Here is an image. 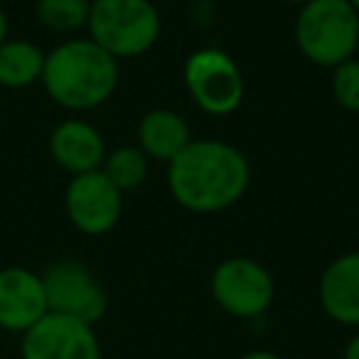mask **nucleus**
I'll list each match as a JSON object with an SVG mask.
<instances>
[{"instance_id":"nucleus-17","label":"nucleus","mask_w":359,"mask_h":359,"mask_svg":"<svg viewBox=\"0 0 359 359\" xmlns=\"http://www.w3.org/2000/svg\"><path fill=\"white\" fill-rule=\"evenodd\" d=\"M330 89L332 96L344 111L359 114V60L342 62L339 67L332 69V79H330Z\"/></svg>"},{"instance_id":"nucleus-3","label":"nucleus","mask_w":359,"mask_h":359,"mask_svg":"<svg viewBox=\"0 0 359 359\" xmlns=\"http://www.w3.org/2000/svg\"><path fill=\"white\" fill-rule=\"evenodd\" d=\"M293 37L305 60L334 69L357 57L359 13L349 0H308L298 8Z\"/></svg>"},{"instance_id":"nucleus-23","label":"nucleus","mask_w":359,"mask_h":359,"mask_svg":"<svg viewBox=\"0 0 359 359\" xmlns=\"http://www.w3.org/2000/svg\"><path fill=\"white\" fill-rule=\"evenodd\" d=\"M153 3H160V0H153Z\"/></svg>"},{"instance_id":"nucleus-9","label":"nucleus","mask_w":359,"mask_h":359,"mask_svg":"<svg viewBox=\"0 0 359 359\" xmlns=\"http://www.w3.org/2000/svg\"><path fill=\"white\" fill-rule=\"evenodd\" d=\"M20 359H101V342L94 325L47 313L20 334Z\"/></svg>"},{"instance_id":"nucleus-20","label":"nucleus","mask_w":359,"mask_h":359,"mask_svg":"<svg viewBox=\"0 0 359 359\" xmlns=\"http://www.w3.org/2000/svg\"><path fill=\"white\" fill-rule=\"evenodd\" d=\"M11 37V20H8V13L0 8V45Z\"/></svg>"},{"instance_id":"nucleus-22","label":"nucleus","mask_w":359,"mask_h":359,"mask_svg":"<svg viewBox=\"0 0 359 359\" xmlns=\"http://www.w3.org/2000/svg\"><path fill=\"white\" fill-rule=\"evenodd\" d=\"M349 3H352V6L357 8V13H359V0H349Z\"/></svg>"},{"instance_id":"nucleus-5","label":"nucleus","mask_w":359,"mask_h":359,"mask_svg":"<svg viewBox=\"0 0 359 359\" xmlns=\"http://www.w3.org/2000/svg\"><path fill=\"white\" fill-rule=\"evenodd\" d=\"M182 81L200 111L224 118L241 109L246 81L241 67L229 52L219 47H200L182 65Z\"/></svg>"},{"instance_id":"nucleus-19","label":"nucleus","mask_w":359,"mask_h":359,"mask_svg":"<svg viewBox=\"0 0 359 359\" xmlns=\"http://www.w3.org/2000/svg\"><path fill=\"white\" fill-rule=\"evenodd\" d=\"M342 359H359V332L352 334V339L344 347V357Z\"/></svg>"},{"instance_id":"nucleus-15","label":"nucleus","mask_w":359,"mask_h":359,"mask_svg":"<svg viewBox=\"0 0 359 359\" xmlns=\"http://www.w3.org/2000/svg\"><path fill=\"white\" fill-rule=\"evenodd\" d=\"M101 172L126 195V192H133L140 185H145L150 175V160L145 158L138 145H118L106 153Z\"/></svg>"},{"instance_id":"nucleus-14","label":"nucleus","mask_w":359,"mask_h":359,"mask_svg":"<svg viewBox=\"0 0 359 359\" xmlns=\"http://www.w3.org/2000/svg\"><path fill=\"white\" fill-rule=\"evenodd\" d=\"M47 52L37 42L25 37H8L0 45V86L3 89H27L40 84Z\"/></svg>"},{"instance_id":"nucleus-21","label":"nucleus","mask_w":359,"mask_h":359,"mask_svg":"<svg viewBox=\"0 0 359 359\" xmlns=\"http://www.w3.org/2000/svg\"><path fill=\"white\" fill-rule=\"evenodd\" d=\"M280 3H285V6H295V8H300V6H305L308 0H280Z\"/></svg>"},{"instance_id":"nucleus-11","label":"nucleus","mask_w":359,"mask_h":359,"mask_svg":"<svg viewBox=\"0 0 359 359\" xmlns=\"http://www.w3.org/2000/svg\"><path fill=\"white\" fill-rule=\"evenodd\" d=\"M47 150L57 168L74 177V175L101 170L109 145H106L104 133L91 121L72 116L52 128L47 138Z\"/></svg>"},{"instance_id":"nucleus-1","label":"nucleus","mask_w":359,"mask_h":359,"mask_svg":"<svg viewBox=\"0 0 359 359\" xmlns=\"http://www.w3.org/2000/svg\"><path fill=\"white\" fill-rule=\"evenodd\" d=\"M251 185V163L236 145L217 138L190 140L168 163L172 200L192 215H217L244 200Z\"/></svg>"},{"instance_id":"nucleus-16","label":"nucleus","mask_w":359,"mask_h":359,"mask_svg":"<svg viewBox=\"0 0 359 359\" xmlns=\"http://www.w3.org/2000/svg\"><path fill=\"white\" fill-rule=\"evenodd\" d=\"M91 0H37L35 15L40 25L57 35H76L86 30Z\"/></svg>"},{"instance_id":"nucleus-6","label":"nucleus","mask_w":359,"mask_h":359,"mask_svg":"<svg viewBox=\"0 0 359 359\" xmlns=\"http://www.w3.org/2000/svg\"><path fill=\"white\" fill-rule=\"evenodd\" d=\"M210 293L217 308L239 320L261 318L276 298V280L261 261L229 256L212 271Z\"/></svg>"},{"instance_id":"nucleus-4","label":"nucleus","mask_w":359,"mask_h":359,"mask_svg":"<svg viewBox=\"0 0 359 359\" xmlns=\"http://www.w3.org/2000/svg\"><path fill=\"white\" fill-rule=\"evenodd\" d=\"M163 32L153 0H91L86 37L116 60H135L155 47Z\"/></svg>"},{"instance_id":"nucleus-2","label":"nucleus","mask_w":359,"mask_h":359,"mask_svg":"<svg viewBox=\"0 0 359 359\" xmlns=\"http://www.w3.org/2000/svg\"><path fill=\"white\" fill-rule=\"evenodd\" d=\"M121 62L89 37H67L45 57L42 89L65 111L86 114L104 106L118 89Z\"/></svg>"},{"instance_id":"nucleus-7","label":"nucleus","mask_w":359,"mask_h":359,"mask_svg":"<svg viewBox=\"0 0 359 359\" xmlns=\"http://www.w3.org/2000/svg\"><path fill=\"white\" fill-rule=\"evenodd\" d=\"M50 313L69 315L96 327L109 310V293L81 261L62 259L42 271Z\"/></svg>"},{"instance_id":"nucleus-10","label":"nucleus","mask_w":359,"mask_h":359,"mask_svg":"<svg viewBox=\"0 0 359 359\" xmlns=\"http://www.w3.org/2000/svg\"><path fill=\"white\" fill-rule=\"evenodd\" d=\"M50 313L42 273L25 266L0 269V330L25 334Z\"/></svg>"},{"instance_id":"nucleus-8","label":"nucleus","mask_w":359,"mask_h":359,"mask_svg":"<svg viewBox=\"0 0 359 359\" xmlns=\"http://www.w3.org/2000/svg\"><path fill=\"white\" fill-rule=\"evenodd\" d=\"M65 212L76 231L106 236L123 217V192L101 170L74 175L65 187Z\"/></svg>"},{"instance_id":"nucleus-18","label":"nucleus","mask_w":359,"mask_h":359,"mask_svg":"<svg viewBox=\"0 0 359 359\" xmlns=\"http://www.w3.org/2000/svg\"><path fill=\"white\" fill-rule=\"evenodd\" d=\"M239 359H283L278 352H271V349H251V352L241 354Z\"/></svg>"},{"instance_id":"nucleus-13","label":"nucleus","mask_w":359,"mask_h":359,"mask_svg":"<svg viewBox=\"0 0 359 359\" xmlns=\"http://www.w3.org/2000/svg\"><path fill=\"white\" fill-rule=\"evenodd\" d=\"M190 140L192 130L185 116L165 106L145 111L135 126V145L150 163H172L190 145Z\"/></svg>"},{"instance_id":"nucleus-12","label":"nucleus","mask_w":359,"mask_h":359,"mask_svg":"<svg viewBox=\"0 0 359 359\" xmlns=\"http://www.w3.org/2000/svg\"><path fill=\"white\" fill-rule=\"evenodd\" d=\"M318 300L332 323L359 327V251H347L330 261L320 276Z\"/></svg>"}]
</instances>
